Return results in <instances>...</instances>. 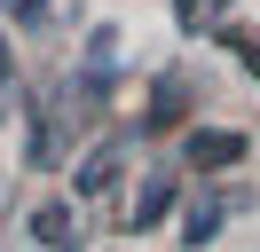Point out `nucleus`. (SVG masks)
Wrapping results in <instances>:
<instances>
[{"mask_svg": "<svg viewBox=\"0 0 260 252\" xmlns=\"http://www.w3.org/2000/svg\"><path fill=\"white\" fill-rule=\"evenodd\" d=\"M221 236V205H189V220H181V244H213Z\"/></svg>", "mask_w": 260, "mask_h": 252, "instance_id": "5", "label": "nucleus"}, {"mask_svg": "<svg viewBox=\"0 0 260 252\" xmlns=\"http://www.w3.org/2000/svg\"><path fill=\"white\" fill-rule=\"evenodd\" d=\"M111 181H118V142H103V150L79 166V197H103Z\"/></svg>", "mask_w": 260, "mask_h": 252, "instance_id": "1", "label": "nucleus"}, {"mask_svg": "<svg viewBox=\"0 0 260 252\" xmlns=\"http://www.w3.org/2000/svg\"><path fill=\"white\" fill-rule=\"evenodd\" d=\"M87 63H95V71H111V63H118V32H111V24L87 40Z\"/></svg>", "mask_w": 260, "mask_h": 252, "instance_id": "6", "label": "nucleus"}, {"mask_svg": "<svg viewBox=\"0 0 260 252\" xmlns=\"http://www.w3.org/2000/svg\"><path fill=\"white\" fill-rule=\"evenodd\" d=\"M237 150H244L237 134H189V158H197V166H229Z\"/></svg>", "mask_w": 260, "mask_h": 252, "instance_id": "4", "label": "nucleus"}, {"mask_svg": "<svg viewBox=\"0 0 260 252\" xmlns=\"http://www.w3.org/2000/svg\"><path fill=\"white\" fill-rule=\"evenodd\" d=\"M8 8H16L24 24H40V16H48V0H8Z\"/></svg>", "mask_w": 260, "mask_h": 252, "instance_id": "8", "label": "nucleus"}, {"mask_svg": "<svg viewBox=\"0 0 260 252\" xmlns=\"http://www.w3.org/2000/svg\"><path fill=\"white\" fill-rule=\"evenodd\" d=\"M32 244H71V213L63 205H40L32 213Z\"/></svg>", "mask_w": 260, "mask_h": 252, "instance_id": "3", "label": "nucleus"}, {"mask_svg": "<svg viewBox=\"0 0 260 252\" xmlns=\"http://www.w3.org/2000/svg\"><path fill=\"white\" fill-rule=\"evenodd\" d=\"M0 79H8V47H0Z\"/></svg>", "mask_w": 260, "mask_h": 252, "instance_id": "9", "label": "nucleus"}, {"mask_svg": "<svg viewBox=\"0 0 260 252\" xmlns=\"http://www.w3.org/2000/svg\"><path fill=\"white\" fill-rule=\"evenodd\" d=\"M166 213H174V181L158 173V181H142V197H134V229H150V220H166Z\"/></svg>", "mask_w": 260, "mask_h": 252, "instance_id": "2", "label": "nucleus"}, {"mask_svg": "<svg viewBox=\"0 0 260 252\" xmlns=\"http://www.w3.org/2000/svg\"><path fill=\"white\" fill-rule=\"evenodd\" d=\"M213 8H229V0H181V16H189V24H205Z\"/></svg>", "mask_w": 260, "mask_h": 252, "instance_id": "7", "label": "nucleus"}]
</instances>
